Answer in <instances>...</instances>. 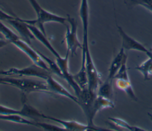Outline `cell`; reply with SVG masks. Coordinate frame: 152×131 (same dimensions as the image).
<instances>
[{
    "label": "cell",
    "mask_w": 152,
    "mask_h": 131,
    "mask_svg": "<svg viewBox=\"0 0 152 131\" xmlns=\"http://www.w3.org/2000/svg\"><path fill=\"white\" fill-rule=\"evenodd\" d=\"M32 8L36 14V19L35 20H21L25 23L37 27L45 35H46L44 24L46 23H57L62 24H65L67 20L66 17H64L43 8L36 0H28Z\"/></svg>",
    "instance_id": "1"
},
{
    "label": "cell",
    "mask_w": 152,
    "mask_h": 131,
    "mask_svg": "<svg viewBox=\"0 0 152 131\" xmlns=\"http://www.w3.org/2000/svg\"><path fill=\"white\" fill-rule=\"evenodd\" d=\"M0 84L8 85L19 89L23 93L27 95L33 92H48L49 89L45 80H37L24 78L0 77Z\"/></svg>",
    "instance_id": "2"
},
{
    "label": "cell",
    "mask_w": 152,
    "mask_h": 131,
    "mask_svg": "<svg viewBox=\"0 0 152 131\" xmlns=\"http://www.w3.org/2000/svg\"><path fill=\"white\" fill-rule=\"evenodd\" d=\"M97 96V92L93 91L86 88L81 89L80 94L77 96L78 98L77 104L81 107L85 114L87 121V124L91 126H95L93 120L96 116L93 105L95 98Z\"/></svg>",
    "instance_id": "3"
},
{
    "label": "cell",
    "mask_w": 152,
    "mask_h": 131,
    "mask_svg": "<svg viewBox=\"0 0 152 131\" xmlns=\"http://www.w3.org/2000/svg\"><path fill=\"white\" fill-rule=\"evenodd\" d=\"M52 73L39 66L33 64L27 67L18 68H10L7 70H0V75L4 76H26V77H39L43 80L51 75Z\"/></svg>",
    "instance_id": "4"
},
{
    "label": "cell",
    "mask_w": 152,
    "mask_h": 131,
    "mask_svg": "<svg viewBox=\"0 0 152 131\" xmlns=\"http://www.w3.org/2000/svg\"><path fill=\"white\" fill-rule=\"evenodd\" d=\"M66 21L68 22V26H66V30L65 35L67 51L71 52L72 55L76 54L77 49L82 48V43L78 40L77 36V24L75 19L69 15H68Z\"/></svg>",
    "instance_id": "5"
},
{
    "label": "cell",
    "mask_w": 152,
    "mask_h": 131,
    "mask_svg": "<svg viewBox=\"0 0 152 131\" xmlns=\"http://www.w3.org/2000/svg\"><path fill=\"white\" fill-rule=\"evenodd\" d=\"M41 117L42 118L48 119L49 120L53 121L58 124H59L63 128L65 129V130L69 131H87V130H97V131H103V130H108L106 129L102 128L98 126H91L87 124H84L81 123L80 122L72 120H64L59 118H57L56 117H51L50 116L45 115L42 113Z\"/></svg>",
    "instance_id": "6"
},
{
    "label": "cell",
    "mask_w": 152,
    "mask_h": 131,
    "mask_svg": "<svg viewBox=\"0 0 152 131\" xmlns=\"http://www.w3.org/2000/svg\"><path fill=\"white\" fill-rule=\"evenodd\" d=\"M12 43L17 47L20 50L23 51L24 54H26L31 60L33 64L39 66L42 68L50 71L46 62L42 59V58L38 53L37 50L32 48L29 43L26 42L21 38L13 41Z\"/></svg>",
    "instance_id": "7"
},
{
    "label": "cell",
    "mask_w": 152,
    "mask_h": 131,
    "mask_svg": "<svg viewBox=\"0 0 152 131\" xmlns=\"http://www.w3.org/2000/svg\"><path fill=\"white\" fill-rule=\"evenodd\" d=\"M118 31L121 36L122 40V48L127 51H136L145 54L147 57H152V52L147 49L142 44L129 36L124 30L116 23Z\"/></svg>",
    "instance_id": "8"
},
{
    "label": "cell",
    "mask_w": 152,
    "mask_h": 131,
    "mask_svg": "<svg viewBox=\"0 0 152 131\" xmlns=\"http://www.w3.org/2000/svg\"><path fill=\"white\" fill-rule=\"evenodd\" d=\"M69 52L66 51L65 57H60L56 58V62L59 66L63 76V79H65L69 86L74 90L75 95L77 96L81 91V89L77 85L74 80L72 74H71L69 70Z\"/></svg>",
    "instance_id": "9"
},
{
    "label": "cell",
    "mask_w": 152,
    "mask_h": 131,
    "mask_svg": "<svg viewBox=\"0 0 152 131\" xmlns=\"http://www.w3.org/2000/svg\"><path fill=\"white\" fill-rule=\"evenodd\" d=\"M18 33L20 37L26 42L31 45V40H34L35 38L32 32L28 28L26 23L23 21L21 18L15 16L13 19L7 21Z\"/></svg>",
    "instance_id": "10"
},
{
    "label": "cell",
    "mask_w": 152,
    "mask_h": 131,
    "mask_svg": "<svg viewBox=\"0 0 152 131\" xmlns=\"http://www.w3.org/2000/svg\"><path fill=\"white\" fill-rule=\"evenodd\" d=\"M45 81L47 83L48 88L50 92L55 93L63 96H65L71 99L76 104L78 103L77 97L75 95H72L70 92H69V91L66 88H65L60 83H59L57 80L53 78L52 75L49 76Z\"/></svg>",
    "instance_id": "11"
},
{
    "label": "cell",
    "mask_w": 152,
    "mask_h": 131,
    "mask_svg": "<svg viewBox=\"0 0 152 131\" xmlns=\"http://www.w3.org/2000/svg\"><path fill=\"white\" fill-rule=\"evenodd\" d=\"M127 55L125 53V49L121 47L119 51L112 60L108 70L107 79L113 81L118 71L120 68L122 62Z\"/></svg>",
    "instance_id": "12"
},
{
    "label": "cell",
    "mask_w": 152,
    "mask_h": 131,
    "mask_svg": "<svg viewBox=\"0 0 152 131\" xmlns=\"http://www.w3.org/2000/svg\"><path fill=\"white\" fill-rule=\"evenodd\" d=\"M27 26L31 32H32L33 35H34L35 39H37L39 42H40L44 46L46 47L47 49H48L50 52L56 57L58 58L60 57L61 55L59 54L55 50V49L53 48V46L50 43V41L47 38L46 35H45L37 27L35 26H33L29 24H27Z\"/></svg>",
    "instance_id": "13"
},
{
    "label": "cell",
    "mask_w": 152,
    "mask_h": 131,
    "mask_svg": "<svg viewBox=\"0 0 152 131\" xmlns=\"http://www.w3.org/2000/svg\"><path fill=\"white\" fill-rule=\"evenodd\" d=\"M116 80V87L124 92L128 96H129L132 99L135 101H138V98L136 96L135 92L133 89V87L130 80L121 79H117Z\"/></svg>",
    "instance_id": "14"
},
{
    "label": "cell",
    "mask_w": 152,
    "mask_h": 131,
    "mask_svg": "<svg viewBox=\"0 0 152 131\" xmlns=\"http://www.w3.org/2000/svg\"><path fill=\"white\" fill-rule=\"evenodd\" d=\"M112 82L106 79V80L102 82L99 86L97 94L102 97L113 100V90L112 87Z\"/></svg>",
    "instance_id": "15"
},
{
    "label": "cell",
    "mask_w": 152,
    "mask_h": 131,
    "mask_svg": "<svg viewBox=\"0 0 152 131\" xmlns=\"http://www.w3.org/2000/svg\"><path fill=\"white\" fill-rule=\"evenodd\" d=\"M73 78L81 89L88 88V77L86 64H81L80 70L75 74H72Z\"/></svg>",
    "instance_id": "16"
},
{
    "label": "cell",
    "mask_w": 152,
    "mask_h": 131,
    "mask_svg": "<svg viewBox=\"0 0 152 131\" xmlns=\"http://www.w3.org/2000/svg\"><path fill=\"white\" fill-rule=\"evenodd\" d=\"M0 120L14 122L16 123L24 124L26 125H32L37 127L36 121L30 120L28 119H27L24 117L18 114H7V115L0 114Z\"/></svg>",
    "instance_id": "17"
},
{
    "label": "cell",
    "mask_w": 152,
    "mask_h": 131,
    "mask_svg": "<svg viewBox=\"0 0 152 131\" xmlns=\"http://www.w3.org/2000/svg\"><path fill=\"white\" fill-rule=\"evenodd\" d=\"M135 69L141 73L144 80H149L152 76V57L148 58L135 67Z\"/></svg>",
    "instance_id": "18"
},
{
    "label": "cell",
    "mask_w": 152,
    "mask_h": 131,
    "mask_svg": "<svg viewBox=\"0 0 152 131\" xmlns=\"http://www.w3.org/2000/svg\"><path fill=\"white\" fill-rule=\"evenodd\" d=\"M0 33L3 36L4 39L12 43L13 41L21 38L20 36L15 33L11 29L5 26L1 21H0Z\"/></svg>",
    "instance_id": "19"
},
{
    "label": "cell",
    "mask_w": 152,
    "mask_h": 131,
    "mask_svg": "<svg viewBox=\"0 0 152 131\" xmlns=\"http://www.w3.org/2000/svg\"><path fill=\"white\" fill-rule=\"evenodd\" d=\"M109 120H110L116 126H118L121 128H123L124 129H126L130 131H142L145 130L144 129H142L140 127L136 126H132L129 124L125 120L118 118V117H109Z\"/></svg>",
    "instance_id": "20"
},
{
    "label": "cell",
    "mask_w": 152,
    "mask_h": 131,
    "mask_svg": "<svg viewBox=\"0 0 152 131\" xmlns=\"http://www.w3.org/2000/svg\"><path fill=\"white\" fill-rule=\"evenodd\" d=\"M38 53L39 54V55H40V57L42 58V59L46 62V64L48 65V66L49 67L50 71L54 74H55L56 75L58 76L59 77H60L61 78H63L62 76V72L59 67V66H58L56 62L55 63V61H53L52 60H51L50 58H48V57H46V55H45L44 54H43L42 53H41L40 51H37Z\"/></svg>",
    "instance_id": "21"
},
{
    "label": "cell",
    "mask_w": 152,
    "mask_h": 131,
    "mask_svg": "<svg viewBox=\"0 0 152 131\" xmlns=\"http://www.w3.org/2000/svg\"><path fill=\"white\" fill-rule=\"evenodd\" d=\"M126 63H127V56L124 60L120 68L119 69V70L118 71L114 77V79H125V80L129 79Z\"/></svg>",
    "instance_id": "22"
},
{
    "label": "cell",
    "mask_w": 152,
    "mask_h": 131,
    "mask_svg": "<svg viewBox=\"0 0 152 131\" xmlns=\"http://www.w3.org/2000/svg\"><path fill=\"white\" fill-rule=\"evenodd\" d=\"M36 124H37V127H41L46 130H55V131L65 130V129L63 128L62 127H59L57 126L49 124H47L45 123H42V122H40L38 121H36Z\"/></svg>",
    "instance_id": "23"
},
{
    "label": "cell",
    "mask_w": 152,
    "mask_h": 131,
    "mask_svg": "<svg viewBox=\"0 0 152 131\" xmlns=\"http://www.w3.org/2000/svg\"><path fill=\"white\" fill-rule=\"evenodd\" d=\"M130 4L131 5H150L152 4V0H130Z\"/></svg>",
    "instance_id": "24"
},
{
    "label": "cell",
    "mask_w": 152,
    "mask_h": 131,
    "mask_svg": "<svg viewBox=\"0 0 152 131\" xmlns=\"http://www.w3.org/2000/svg\"><path fill=\"white\" fill-rule=\"evenodd\" d=\"M10 42L8 41H7V40L4 39H0V48H3L4 46H6L7 44H8Z\"/></svg>",
    "instance_id": "25"
},
{
    "label": "cell",
    "mask_w": 152,
    "mask_h": 131,
    "mask_svg": "<svg viewBox=\"0 0 152 131\" xmlns=\"http://www.w3.org/2000/svg\"><path fill=\"white\" fill-rule=\"evenodd\" d=\"M142 7L145 8L146 9L150 11H151L152 13V4H150V5H142Z\"/></svg>",
    "instance_id": "26"
},
{
    "label": "cell",
    "mask_w": 152,
    "mask_h": 131,
    "mask_svg": "<svg viewBox=\"0 0 152 131\" xmlns=\"http://www.w3.org/2000/svg\"><path fill=\"white\" fill-rule=\"evenodd\" d=\"M150 110L152 111V107H151V108H150ZM148 115H149V116L150 117V119H151V121H152V116H151L150 113H148Z\"/></svg>",
    "instance_id": "27"
},
{
    "label": "cell",
    "mask_w": 152,
    "mask_h": 131,
    "mask_svg": "<svg viewBox=\"0 0 152 131\" xmlns=\"http://www.w3.org/2000/svg\"><path fill=\"white\" fill-rule=\"evenodd\" d=\"M151 52H152V48H151Z\"/></svg>",
    "instance_id": "28"
}]
</instances>
